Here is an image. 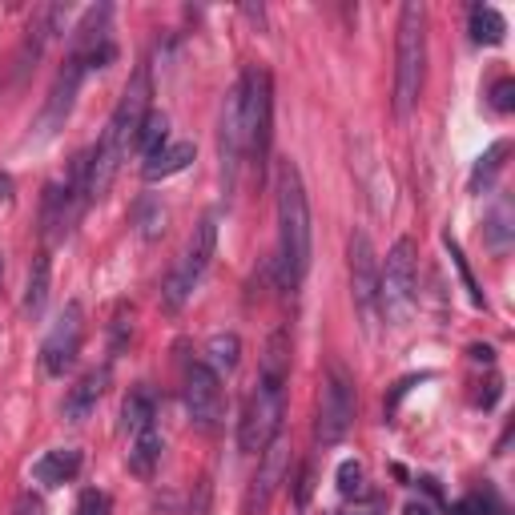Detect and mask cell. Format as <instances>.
<instances>
[{
  "mask_svg": "<svg viewBox=\"0 0 515 515\" xmlns=\"http://www.w3.org/2000/svg\"><path fill=\"white\" fill-rule=\"evenodd\" d=\"M511 153V141H495L479 161H475V169H471V194H479V190H487L491 182H495V174L503 169V157Z\"/></svg>",
  "mask_w": 515,
  "mask_h": 515,
  "instance_id": "25",
  "label": "cell"
},
{
  "mask_svg": "<svg viewBox=\"0 0 515 515\" xmlns=\"http://www.w3.org/2000/svg\"><path fill=\"white\" fill-rule=\"evenodd\" d=\"M286 471H290V447H286L282 439H274V443L262 451V459H258V471H254V479H250V487H246L242 515H266V507H270L274 491L282 487Z\"/></svg>",
  "mask_w": 515,
  "mask_h": 515,
  "instance_id": "14",
  "label": "cell"
},
{
  "mask_svg": "<svg viewBox=\"0 0 515 515\" xmlns=\"http://www.w3.org/2000/svg\"><path fill=\"white\" fill-rule=\"evenodd\" d=\"M149 93H153L149 69L141 65V69L133 73V81L125 85V93H121V101H117V109H113V117H109V125H105L101 145L89 149V202H101V198L109 194L121 161H125L129 149L137 145L141 121H145V113H149Z\"/></svg>",
  "mask_w": 515,
  "mask_h": 515,
  "instance_id": "1",
  "label": "cell"
},
{
  "mask_svg": "<svg viewBox=\"0 0 515 515\" xmlns=\"http://www.w3.org/2000/svg\"><path fill=\"white\" fill-rule=\"evenodd\" d=\"M407 515H439V511L427 507V503H419V499H411V503H407Z\"/></svg>",
  "mask_w": 515,
  "mask_h": 515,
  "instance_id": "33",
  "label": "cell"
},
{
  "mask_svg": "<svg viewBox=\"0 0 515 515\" xmlns=\"http://www.w3.org/2000/svg\"><path fill=\"white\" fill-rule=\"evenodd\" d=\"M367 475H363V463L359 459H347L338 467V491L347 495V499H363L367 495V483H363Z\"/></svg>",
  "mask_w": 515,
  "mask_h": 515,
  "instance_id": "27",
  "label": "cell"
},
{
  "mask_svg": "<svg viewBox=\"0 0 515 515\" xmlns=\"http://www.w3.org/2000/svg\"><path fill=\"white\" fill-rule=\"evenodd\" d=\"M81 471V451L77 447H57V451H45L37 463H33V479L41 487H61V483H73Z\"/></svg>",
  "mask_w": 515,
  "mask_h": 515,
  "instance_id": "17",
  "label": "cell"
},
{
  "mask_svg": "<svg viewBox=\"0 0 515 515\" xmlns=\"http://www.w3.org/2000/svg\"><path fill=\"white\" fill-rule=\"evenodd\" d=\"M157 463H161V431L157 427H145L129 443V471L141 475V479H149L157 471Z\"/></svg>",
  "mask_w": 515,
  "mask_h": 515,
  "instance_id": "20",
  "label": "cell"
},
{
  "mask_svg": "<svg viewBox=\"0 0 515 515\" xmlns=\"http://www.w3.org/2000/svg\"><path fill=\"white\" fill-rule=\"evenodd\" d=\"M286 375H290V347H286V334L278 330L270 338L266 355H262L258 383L246 399V415H242V427H238L242 451L262 455L278 439L282 419H286Z\"/></svg>",
  "mask_w": 515,
  "mask_h": 515,
  "instance_id": "2",
  "label": "cell"
},
{
  "mask_svg": "<svg viewBox=\"0 0 515 515\" xmlns=\"http://www.w3.org/2000/svg\"><path fill=\"white\" fill-rule=\"evenodd\" d=\"M81 338H85V310L81 302H65V310L57 314L53 330L41 342V367L49 379H65L81 355Z\"/></svg>",
  "mask_w": 515,
  "mask_h": 515,
  "instance_id": "9",
  "label": "cell"
},
{
  "mask_svg": "<svg viewBox=\"0 0 515 515\" xmlns=\"http://www.w3.org/2000/svg\"><path fill=\"white\" fill-rule=\"evenodd\" d=\"M415 286H419V270H415V242L399 238L387 250V262L379 266V306L387 310V318L403 322L415 306Z\"/></svg>",
  "mask_w": 515,
  "mask_h": 515,
  "instance_id": "8",
  "label": "cell"
},
{
  "mask_svg": "<svg viewBox=\"0 0 515 515\" xmlns=\"http://www.w3.org/2000/svg\"><path fill=\"white\" fill-rule=\"evenodd\" d=\"M85 73H89V65L69 53V61H65V69L57 73V81H53V89H49V101H45V109H41V117H37V137H41V141L53 137L57 129H65V121H69V113H73V105H77V93H81Z\"/></svg>",
  "mask_w": 515,
  "mask_h": 515,
  "instance_id": "11",
  "label": "cell"
},
{
  "mask_svg": "<svg viewBox=\"0 0 515 515\" xmlns=\"http://www.w3.org/2000/svg\"><path fill=\"white\" fill-rule=\"evenodd\" d=\"M383 511V499H367V503H355L347 511H334V515H379Z\"/></svg>",
  "mask_w": 515,
  "mask_h": 515,
  "instance_id": "32",
  "label": "cell"
},
{
  "mask_svg": "<svg viewBox=\"0 0 515 515\" xmlns=\"http://www.w3.org/2000/svg\"><path fill=\"white\" fill-rule=\"evenodd\" d=\"M310 270V202L294 161L278 169V282L298 290Z\"/></svg>",
  "mask_w": 515,
  "mask_h": 515,
  "instance_id": "3",
  "label": "cell"
},
{
  "mask_svg": "<svg viewBox=\"0 0 515 515\" xmlns=\"http://www.w3.org/2000/svg\"><path fill=\"white\" fill-rule=\"evenodd\" d=\"M218 157H222V182L226 190L238 186V169L246 157V129H242V89L234 85L222 101V121H218Z\"/></svg>",
  "mask_w": 515,
  "mask_h": 515,
  "instance_id": "12",
  "label": "cell"
},
{
  "mask_svg": "<svg viewBox=\"0 0 515 515\" xmlns=\"http://www.w3.org/2000/svg\"><path fill=\"white\" fill-rule=\"evenodd\" d=\"M487 242H491V250L511 246V202H499L495 214L487 218Z\"/></svg>",
  "mask_w": 515,
  "mask_h": 515,
  "instance_id": "26",
  "label": "cell"
},
{
  "mask_svg": "<svg viewBox=\"0 0 515 515\" xmlns=\"http://www.w3.org/2000/svg\"><path fill=\"white\" fill-rule=\"evenodd\" d=\"M13 515H49V511H45V499L37 491H25L17 499V507H13Z\"/></svg>",
  "mask_w": 515,
  "mask_h": 515,
  "instance_id": "31",
  "label": "cell"
},
{
  "mask_svg": "<svg viewBox=\"0 0 515 515\" xmlns=\"http://www.w3.org/2000/svg\"><path fill=\"white\" fill-rule=\"evenodd\" d=\"M165 141H169V117L165 113H157V109H149L145 113V121H141V133H137V153L141 157H153L157 149H165Z\"/></svg>",
  "mask_w": 515,
  "mask_h": 515,
  "instance_id": "24",
  "label": "cell"
},
{
  "mask_svg": "<svg viewBox=\"0 0 515 515\" xmlns=\"http://www.w3.org/2000/svg\"><path fill=\"white\" fill-rule=\"evenodd\" d=\"M503 33H507V21L491 5H475L471 9V41L475 45H499Z\"/></svg>",
  "mask_w": 515,
  "mask_h": 515,
  "instance_id": "23",
  "label": "cell"
},
{
  "mask_svg": "<svg viewBox=\"0 0 515 515\" xmlns=\"http://www.w3.org/2000/svg\"><path fill=\"white\" fill-rule=\"evenodd\" d=\"M81 214H85V206L73 198V190L61 186V182H49L45 194H41V234H45V246H61Z\"/></svg>",
  "mask_w": 515,
  "mask_h": 515,
  "instance_id": "15",
  "label": "cell"
},
{
  "mask_svg": "<svg viewBox=\"0 0 515 515\" xmlns=\"http://www.w3.org/2000/svg\"><path fill=\"white\" fill-rule=\"evenodd\" d=\"M355 423V379L347 375L342 363H330L326 367V379H322V395H318V423H314V439L322 447H334L347 439Z\"/></svg>",
  "mask_w": 515,
  "mask_h": 515,
  "instance_id": "7",
  "label": "cell"
},
{
  "mask_svg": "<svg viewBox=\"0 0 515 515\" xmlns=\"http://www.w3.org/2000/svg\"><path fill=\"white\" fill-rule=\"evenodd\" d=\"M186 411L198 431H218V423L226 415L222 379L206 363H190V371H186Z\"/></svg>",
  "mask_w": 515,
  "mask_h": 515,
  "instance_id": "10",
  "label": "cell"
},
{
  "mask_svg": "<svg viewBox=\"0 0 515 515\" xmlns=\"http://www.w3.org/2000/svg\"><path fill=\"white\" fill-rule=\"evenodd\" d=\"M49 290H53V258H49V250H41L37 262H33V270H29V282H25V314L29 318H41L45 314Z\"/></svg>",
  "mask_w": 515,
  "mask_h": 515,
  "instance_id": "19",
  "label": "cell"
},
{
  "mask_svg": "<svg viewBox=\"0 0 515 515\" xmlns=\"http://www.w3.org/2000/svg\"><path fill=\"white\" fill-rule=\"evenodd\" d=\"M214 250H218V214H206L194 226V238H190L186 254L178 258V266L161 282V306L165 310H182L190 302V294L198 290V282L206 278V270L214 262Z\"/></svg>",
  "mask_w": 515,
  "mask_h": 515,
  "instance_id": "5",
  "label": "cell"
},
{
  "mask_svg": "<svg viewBox=\"0 0 515 515\" xmlns=\"http://www.w3.org/2000/svg\"><path fill=\"white\" fill-rule=\"evenodd\" d=\"M121 419H125V427L137 435V431H145V427H157L153 419H157V407H153V395L145 391V387H137V391H129V399L121 403Z\"/></svg>",
  "mask_w": 515,
  "mask_h": 515,
  "instance_id": "22",
  "label": "cell"
},
{
  "mask_svg": "<svg viewBox=\"0 0 515 515\" xmlns=\"http://www.w3.org/2000/svg\"><path fill=\"white\" fill-rule=\"evenodd\" d=\"M105 387H109V367L89 371V375H85V379L65 395V419H69V423H85V419L97 411V403H101Z\"/></svg>",
  "mask_w": 515,
  "mask_h": 515,
  "instance_id": "16",
  "label": "cell"
},
{
  "mask_svg": "<svg viewBox=\"0 0 515 515\" xmlns=\"http://www.w3.org/2000/svg\"><path fill=\"white\" fill-rule=\"evenodd\" d=\"M109 511H113V499H109L105 491H97V487L81 491V499H77V507H73V515H109Z\"/></svg>",
  "mask_w": 515,
  "mask_h": 515,
  "instance_id": "28",
  "label": "cell"
},
{
  "mask_svg": "<svg viewBox=\"0 0 515 515\" xmlns=\"http://www.w3.org/2000/svg\"><path fill=\"white\" fill-rule=\"evenodd\" d=\"M351 298L363 310V318L371 322L379 310V254H375L367 230L351 234Z\"/></svg>",
  "mask_w": 515,
  "mask_h": 515,
  "instance_id": "13",
  "label": "cell"
},
{
  "mask_svg": "<svg viewBox=\"0 0 515 515\" xmlns=\"http://www.w3.org/2000/svg\"><path fill=\"white\" fill-rule=\"evenodd\" d=\"M165 230V210L157 202H141V234L145 238H157Z\"/></svg>",
  "mask_w": 515,
  "mask_h": 515,
  "instance_id": "29",
  "label": "cell"
},
{
  "mask_svg": "<svg viewBox=\"0 0 515 515\" xmlns=\"http://www.w3.org/2000/svg\"><path fill=\"white\" fill-rule=\"evenodd\" d=\"M491 109H495V113H511V109H515V81H511V77L495 81V89H491Z\"/></svg>",
  "mask_w": 515,
  "mask_h": 515,
  "instance_id": "30",
  "label": "cell"
},
{
  "mask_svg": "<svg viewBox=\"0 0 515 515\" xmlns=\"http://www.w3.org/2000/svg\"><path fill=\"white\" fill-rule=\"evenodd\" d=\"M471 359H479V363H491V347H471Z\"/></svg>",
  "mask_w": 515,
  "mask_h": 515,
  "instance_id": "35",
  "label": "cell"
},
{
  "mask_svg": "<svg viewBox=\"0 0 515 515\" xmlns=\"http://www.w3.org/2000/svg\"><path fill=\"white\" fill-rule=\"evenodd\" d=\"M242 89V129H246V153L258 157V169L266 165L270 153V133H274V89H270V73L250 65L238 81Z\"/></svg>",
  "mask_w": 515,
  "mask_h": 515,
  "instance_id": "6",
  "label": "cell"
},
{
  "mask_svg": "<svg viewBox=\"0 0 515 515\" xmlns=\"http://www.w3.org/2000/svg\"><path fill=\"white\" fill-rule=\"evenodd\" d=\"M238 359H242V338L238 334H214L210 342H206V367L222 379V375H230L234 367H238Z\"/></svg>",
  "mask_w": 515,
  "mask_h": 515,
  "instance_id": "21",
  "label": "cell"
},
{
  "mask_svg": "<svg viewBox=\"0 0 515 515\" xmlns=\"http://www.w3.org/2000/svg\"><path fill=\"white\" fill-rule=\"evenodd\" d=\"M9 198H13V178L0 174V202H9Z\"/></svg>",
  "mask_w": 515,
  "mask_h": 515,
  "instance_id": "34",
  "label": "cell"
},
{
  "mask_svg": "<svg viewBox=\"0 0 515 515\" xmlns=\"http://www.w3.org/2000/svg\"><path fill=\"white\" fill-rule=\"evenodd\" d=\"M194 161V141H174V145H165L157 149L153 157H145V182H165V178H174L182 174V169Z\"/></svg>",
  "mask_w": 515,
  "mask_h": 515,
  "instance_id": "18",
  "label": "cell"
},
{
  "mask_svg": "<svg viewBox=\"0 0 515 515\" xmlns=\"http://www.w3.org/2000/svg\"><path fill=\"white\" fill-rule=\"evenodd\" d=\"M427 77V9L419 0H407L399 13V37H395V113L411 117L419 105Z\"/></svg>",
  "mask_w": 515,
  "mask_h": 515,
  "instance_id": "4",
  "label": "cell"
}]
</instances>
